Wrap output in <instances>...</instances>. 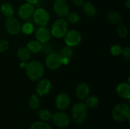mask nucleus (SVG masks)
I'll list each match as a JSON object with an SVG mask.
<instances>
[{
	"label": "nucleus",
	"mask_w": 130,
	"mask_h": 129,
	"mask_svg": "<svg viewBox=\"0 0 130 129\" xmlns=\"http://www.w3.org/2000/svg\"><path fill=\"white\" fill-rule=\"evenodd\" d=\"M24 69L27 78L34 82H37L39 80L43 78L45 73L44 65L37 60L27 62Z\"/></svg>",
	"instance_id": "f257e3e1"
},
{
	"label": "nucleus",
	"mask_w": 130,
	"mask_h": 129,
	"mask_svg": "<svg viewBox=\"0 0 130 129\" xmlns=\"http://www.w3.org/2000/svg\"><path fill=\"white\" fill-rule=\"evenodd\" d=\"M88 109L85 104V103L82 101L76 103L72 107V110H71L72 119L73 122L77 125H82L86 121L88 117Z\"/></svg>",
	"instance_id": "f03ea898"
},
{
	"label": "nucleus",
	"mask_w": 130,
	"mask_h": 129,
	"mask_svg": "<svg viewBox=\"0 0 130 129\" xmlns=\"http://www.w3.org/2000/svg\"><path fill=\"white\" fill-rule=\"evenodd\" d=\"M68 30L69 22L66 21V19H64L63 17H59L53 22L51 25V29L50 30L52 36L56 39H60L64 36Z\"/></svg>",
	"instance_id": "7ed1b4c3"
},
{
	"label": "nucleus",
	"mask_w": 130,
	"mask_h": 129,
	"mask_svg": "<svg viewBox=\"0 0 130 129\" xmlns=\"http://www.w3.org/2000/svg\"><path fill=\"white\" fill-rule=\"evenodd\" d=\"M112 118L119 122H125L129 120L130 117V109L129 105L126 103H118L117 104L111 113Z\"/></svg>",
	"instance_id": "20e7f679"
},
{
	"label": "nucleus",
	"mask_w": 130,
	"mask_h": 129,
	"mask_svg": "<svg viewBox=\"0 0 130 129\" xmlns=\"http://www.w3.org/2000/svg\"><path fill=\"white\" fill-rule=\"evenodd\" d=\"M34 24L40 26H47L50 21L49 11L43 8H37L34 10L32 15Z\"/></svg>",
	"instance_id": "39448f33"
},
{
	"label": "nucleus",
	"mask_w": 130,
	"mask_h": 129,
	"mask_svg": "<svg viewBox=\"0 0 130 129\" xmlns=\"http://www.w3.org/2000/svg\"><path fill=\"white\" fill-rule=\"evenodd\" d=\"M64 39V42L66 46L69 47H76L82 43V34L76 30H68L66 33L62 37Z\"/></svg>",
	"instance_id": "423d86ee"
},
{
	"label": "nucleus",
	"mask_w": 130,
	"mask_h": 129,
	"mask_svg": "<svg viewBox=\"0 0 130 129\" xmlns=\"http://www.w3.org/2000/svg\"><path fill=\"white\" fill-rule=\"evenodd\" d=\"M51 120L53 123V125L59 128H64L69 126L70 123V117L69 116L62 112L59 111L53 114Z\"/></svg>",
	"instance_id": "0eeeda50"
},
{
	"label": "nucleus",
	"mask_w": 130,
	"mask_h": 129,
	"mask_svg": "<svg viewBox=\"0 0 130 129\" xmlns=\"http://www.w3.org/2000/svg\"><path fill=\"white\" fill-rule=\"evenodd\" d=\"M62 65V58L57 52H50L45 58V66L50 70H56Z\"/></svg>",
	"instance_id": "6e6552de"
},
{
	"label": "nucleus",
	"mask_w": 130,
	"mask_h": 129,
	"mask_svg": "<svg viewBox=\"0 0 130 129\" xmlns=\"http://www.w3.org/2000/svg\"><path fill=\"white\" fill-rule=\"evenodd\" d=\"M21 24L19 19L14 16L6 18L5 21V30L11 35H17L21 32Z\"/></svg>",
	"instance_id": "1a4fd4ad"
},
{
	"label": "nucleus",
	"mask_w": 130,
	"mask_h": 129,
	"mask_svg": "<svg viewBox=\"0 0 130 129\" xmlns=\"http://www.w3.org/2000/svg\"><path fill=\"white\" fill-rule=\"evenodd\" d=\"M52 82L47 78H41L37 81L36 86V94L38 97H44L50 93L52 90Z\"/></svg>",
	"instance_id": "9d476101"
},
{
	"label": "nucleus",
	"mask_w": 130,
	"mask_h": 129,
	"mask_svg": "<svg viewBox=\"0 0 130 129\" xmlns=\"http://www.w3.org/2000/svg\"><path fill=\"white\" fill-rule=\"evenodd\" d=\"M53 9L59 17H65L69 12V5L66 0H55L53 4Z\"/></svg>",
	"instance_id": "9b49d317"
},
{
	"label": "nucleus",
	"mask_w": 130,
	"mask_h": 129,
	"mask_svg": "<svg viewBox=\"0 0 130 129\" xmlns=\"http://www.w3.org/2000/svg\"><path fill=\"white\" fill-rule=\"evenodd\" d=\"M34 10H35L34 5L25 2L19 6L17 11V14L20 19L23 21H27L28 19L32 17Z\"/></svg>",
	"instance_id": "f8f14e48"
},
{
	"label": "nucleus",
	"mask_w": 130,
	"mask_h": 129,
	"mask_svg": "<svg viewBox=\"0 0 130 129\" xmlns=\"http://www.w3.org/2000/svg\"><path fill=\"white\" fill-rule=\"evenodd\" d=\"M35 38L41 44L49 43L51 38V33L46 26H40L35 31Z\"/></svg>",
	"instance_id": "ddd939ff"
},
{
	"label": "nucleus",
	"mask_w": 130,
	"mask_h": 129,
	"mask_svg": "<svg viewBox=\"0 0 130 129\" xmlns=\"http://www.w3.org/2000/svg\"><path fill=\"white\" fill-rule=\"evenodd\" d=\"M70 104H71V98L68 94L62 92L56 96L55 100V105L58 109L61 111L65 110L69 107Z\"/></svg>",
	"instance_id": "4468645a"
},
{
	"label": "nucleus",
	"mask_w": 130,
	"mask_h": 129,
	"mask_svg": "<svg viewBox=\"0 0 130 129\" xmlns=\"http://www.w3.org/2000/svg\"><path fill=\"white\" fill-rule=\"evenodd\" d=\"M89 94H90V87L88 84L85 82H82L77 85L75 89V95L79 100L81 101L85 100L89 96Z\"/></svg>",
	"instance_id": "2eb2a0df"
},
{
	"label": "nucleus",
	"mask_w": 130,
	"mask_h": 129,
	"mask_svg": "<svg viewBox=\"0 0 130 129\" xmlns=\"http://www.w3.org/2000/svg\"><path fill=\"white\" fill-rule=\"evenodd\" d=\"M117 94L124 100L130 99V84L129 82H122L116 87Z\"/></svg>",
	"instance_id": "dca6fc26"
},
{
	"label": "nucleus",
	"mask_w": 130,
	"mask_h": 129,
	"mask_svg": "<svg viewBox=\"0 0 130 129\" xmlns=\"http://www.w3.org/2000/svg\"><path fill=\"white\" fill-rule=\"evenodd\" d=\"M107 21L114 25H118L120 24H123V18L122 14L117 11H110L107 14Z\"/></svg>",
	"instance_id": "f3484780"
},
{
	"label": "nucleus",
	"mask_w": 130,
	"mask_h": 129,
	"mask_svg": "<svg viewBox=\"0 0 130 129\" xmlns=\"http://www.w3.org/2000/svg\"><path fill=\"white\" fill-rule=\"evenodd\" d=\"M82 8V11L84 14L86 15L87 17H92L97 14V8L95 5H94V3H92L91 2H85Z\"/></svg>",
	"instance_id": "a211bd4d"
},
{
	"label": "nucleus",
	"mask_w": 130,
	"mask_h": 129,
	"mask_svg": "<svg viewBox=\"0 0 130 129\" xmlns=\"http://www.w3.org/2000/svg\"><path fill=\"white\" fill-rule=\"evenodd\" d=\"M0 12L2 16H4L5 18H8V17L14 16V9L11 4L8 2H5L2 4L0 6Z\"/></svg>",
	"instance_id": "6ab92c4d"
},
{
	"label": "nucleus",
	"mask_w": 130,
	"mask_h": 129,
	"mask_svg": "<svg viewBox=\"0 0 130 129\" xmlns=\"http://www.w3.org/2000/svg\"><path fill=\"white\" fill-rule=\"evenodd\" d=\"M17 56L21 62H27L31 57V52L27 49L26 46L20 47L17 51Z\"/></svg>",
	"instance_id": "aec40b11"
},
{
	"label": "nucleus",
	"mask_w": 130,
	"mask_h": 129,
	"mask_svg": "<svg viewBox=\"0 0 130 129\" xmlns=\"http://www.w3.org/2000/svg\"><path fill=\"white\" fill-rule=\"evenodd\" d=\"M42 45L39 41H37V40H30L27 43L26 47L27 48V49L31 52V54H37L41 52L42 49Z\"/></svg>",
	"instance_id": "412c9836"
},
{
	"label": "nucleus",
	"mask_w": 130,
	"mask_h": 129,
	"mask_svg": "<svg viewBox=\"0 0 130 129\" xmlns=\"http://www.w3.org/2000/svg\"><path fill=\"white\" fill-rule=\"evenodd\" d=\"M28 106L30 109L37 110L40 106V100L37 94H31L28 100Z\"/></svg>",
	"instance_id": "4be33fe9"
},
{
	"label": "nucleus",
	"mask_w": 130,
	"mask_h": 129,
	"mask_svg": "<svg viewBox=\"0 0 130 129\" xmlns=\"http://www.w3.org/2000/svg\"><path fill=\"white\" fill-rule=\"evenodd\" d=\"M85 104L88 109H94L99 104V99L96 96H88L85 100Z\"/></svg>",
	"instance_id": "5701e85b"
},
{
	"label": "nucleus",
	"mask_w": 130,
	"mask_h": 129,
	"mask_svg": "<svg viewBox=\"0 0 130 129\" xmlns=\"http://www.w3.org/2000/svg\"><path fill=\"white\" fill-rule=\"evenodd\" d=\"M53 113L47 109H40L37 113V116L40 121L48 122L51 120Z\"/></svg>",
	"instance_id": "b1692460"
},
{
	"label": "nucleus",
	"mask_w": 130,
	"mask_h": 129,
	"mask_svg": "<svg viewBox=\"0 0 130 129\" xmlns=\"http://www.w3.org/2000/svg\"><path fill=\"white\" fill-rule=\"evenodd\" d=\"M73 53H74L73 48L69 47L68 46H66L65 47H62L60 49L59 52V54L60 55L61 58L67 59H69V60H71V59L72 58Z\"/></svg>",
	"instance_id": "393cba45"
},
{
	"label": "nucleus",
	"mask_w": 130,
	"mask_h": 129,
	"mask_svg": "<svg viewBox=\"0 0 130 129\" xmlns=\"http://www.w3.org/2000/svg\"><path fill=\"white\" fill-rule=\"evenodd\" d=\"M21 32L23 33L24 35H31L34 32V26L31 22L27 21L21 24Z\"/></svg>",
	"instance_id": "a878e982"
},
{
	"label": "nucleus",
	"mask_w": 130,
	"mask_h": 129,
	"mask_svg": "<svg viewBox=\"0 0 130 129\" xmlns=\"http://www.w3.org/2000/svg\"><path fill=\"white\" fill-rule=\"evenodd\" d=\"M30 129H52V128L46 122L37 121L30 125Z\"/></svg>",
	"instance_id": "bb28decb"
},
{
	"label": "nucleus",
	"mask_w": 130,
	"mask_h": 129,
	"mask_svg": "<svg viewBox=\"0 0 130 129\" xmlns=\"http://www.w3.org/2000/svg\"><path fill=\"white\" fill-rule=\"evenodd\" d=\"M66 17H67L66 21L69 23H71V24H77L80 21L79 14L77 12H75V11H69L68 13V14L66 15Z\"/></svg>",
	"instance_id": "cd10ccee"
},
{
	"label": "nucleus",
	"mask_w": 130,
	"mask_h": 129,
	"mask_svg": "<svg viewBox=\"0 0 130 129\" xmlns=\"http://www.w3.org/2000/svg\"><path fill=\"white\" fill-rule=\"evenodd\" d=\"M117 26V35L120 38H126L127 36V35H128V29H127V27L123 24H118Z\"/></svg>",
	"instance_id": "c85d7f7f"
},
{
	"label": "nucleus",
	"mask_w": 130,
	"mask_h": 129,
	"mask_svg": "<svg viewBox=\"0 0 130 129\" xmlns=\"http://www.w3.org/2000/svg\"><path fill=\"white\" fill-rule=\"evenodd\" d=\"M123 47L119 44H113L110 49V54L113 56H120L123 52Z\"/></svg>",
	"instance_id": "c756f323"
},
{
	"label": "nucleus",
	"mask_w": 130,
	"mask_h": 129,
	"mask_svg": "<svg viewBox=\"0 0 130 129\" xmlns=\"http://www.w3.org/2000/svg\"><path fill=\"white\" fill-rule=\"evenodd\" d=\"M9 47V43L7 40H0V53L5 52Z\"/></svg>",
	"instance_id": "7c9ffc66"
},
{
	"label": "nucleus",
	"mask_w": 130,
	"mask_h": 129,
	"mask_svg": "<svg viewBox=\"0 0 130 129\" xmlns=\"http://www.w3.org/2000/svg\"><path fill=\"white\" fill-rule=\"evenodd\" d=\"M53 46L49 44V43H46L45 44H43L42 45V49H41V52L46 55H48L49 53L52 52H53Z\"/></svg>",
	"instance_id": "2f4dec72"
},
{
	"label": "nucleus",
	"mask_w": 130,
	"mask_h": 129,
	"mask_svg": "<svg viewBox=\"0 0 130 129\" xmlns=\"http://www.w3.org/2000/svg\"><path fill=\"white\" fill-rule=\"evenodd\" d=\"M121 56H123V58L124 59L125 61L126 62H129L130 61V47L126 46L125 48L123 49V52Z\"/></svg>",
	"instance_id": "473e14b6"
},
{
	"label": "nucleus",
	"mask_w": 130,
	"mask_h": 129,
	"mask_svg": "<svg viewBox=\"0 0 130 129\" xmlns=\"http://www.w3.org/2000/svg\"><path fill=\"white\" fill-rule=\"evenodd\" d=\"M72 2H73V4H74L76 7H78V8H82V5H83L84 3H85L84 0H72Z\"/></svg>",
	"instance_id": "72a5a7b5"
},
{
	"label": "nucleus",
	"mask_w": 130,
	"mask_h": 129,
	"mask_svg": "<svg viewBox=\"0 0 130 129\" xmlns=\"http://www.w3.org/2000/svg\"><path fill=\"white\" fill-rule=\"evenodd\" d=\"M26 2L31 4L33 5H37L39 3V0H26Z\"/></svg>",
	"instance_id": "f704fd0d"
},
{
	"label": "nucleus",
	"mask_w": 130,
	"mask_h": 129,
	"mask_svg": "<svg viewBox=\"0 0 130 129\" xmlns=\"http://www.w3.org/2000/svg\"><path fill=\"white\" fill-rule=\"evenodd\" d=\"M125 6L128 10L130 9V0H126L125 1Z\"/></svg>",
	"instance_id": "c9c22d12"
},
{
	"label": "nucleus",
	"mask_w": 130,
	"mask_h": 129,
	"mask_svg": "<svg viewBox=\"0 0 130 129\" xmlns=\"http://www.w3.org/2000/svg\"><path fill=\"white\" fill-rule=\"evenodd\" d=\"M26 65H27V62H21V63L19 64V66H20L21 68L24 69V68H25V67H26Z\"/></svg>",
	"instance_id": "e433bc0d"
},
{
	"label": "nucleus",
	"mask_w": 130,
	"mask_h": 129,
	"mask_svg": "<svg viewBox=\"0 0 130 129\" xmlns=\"http://www.w3.org/2000/svg\"><path fill=\"white\" fill-rule=\"evenodd\" d=\"M0 36H1V33H0Z\"/></svg>",
	"instance_id": "4c0bfd02"
}]
</instances>
